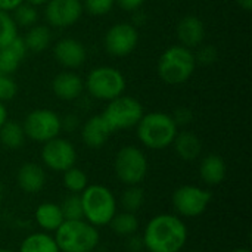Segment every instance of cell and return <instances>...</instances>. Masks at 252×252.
Wrapping results in <instances>:
<instances>
[{
    "label": "cell",
    "mask_w": 252,
    "mask_h": 252,
    "mask_svg": "<svg viewBox=\"0 0 252 252\" xmlns=\"http://www.w3.org/2000/svg\"><path fill=\"white\" fill-rule=\"evenodd\" d=\"M142 239L148 252H180L188 241V227L179 216L158 214L146 224Z\"/></svg>",
    "instance_id": "obj_1"
},
{
    "label": "cell",
    "mask_w": 252,
    "mask_h": 252,
    "mask_svg": "<svg viewBox=\"0 0 252 252\" xmlns=\"http://www.w3.org/2000/svg\"><path fill=\"white\" fill-rule=\"evenodd\" d=\"M137 137L143 146L154 151H162L173 145L179 127L173 117L165 112H149L143 114L136 126Z\"/></svg>",
    "instance_id": "obj_2"
},
{
    "label": "cell",
    "mask_w": 252,
    "mask_h": 252,
    "mask_svg": "<svg viewBox=\"0 0 252 252\" xmlns=\"http://www.w3.org/2000/svg\"><path fill=\"white\" fill-rule=\"evenodd\" d=\"M53 238L61 252H93L100 241L99 230L84 219L63 220Z\"/></svg>",
    "instance_id": "obj_3"
},
{
    "label": "cell",
    "mask_w": 252,
    "mask_h": 252,
    "mask_svg": "<svg viewBox=\"0 0 252 252\" xmlns=\"http://www.w3.org/2000/svg\"><path fill=\"white\" fill-rule=\"evenodd\" d=\"M196 68V61L192 49L182 44L171 46L162 52L158 59V75L159 78L170 84L179 86L186 83Z\"/></svg>",
    "instance_id": "obj_4"
},
{
    "label": "cell",
    "mask_w": 252,
    "mask_h": 252,
    "mask_svg": "<svg viewBox=\"0 0 252 252\" xmlns=\"http://www.w3.org/2000/svg\"><path fill=\"white\" fill-rule=\"evenodd\" d=\"M83 217L94 227L108 226L117 213V199L103 185H89L81 193Z\"/></svg>",
    "instance_id": "obj_5"
},
{
    "label": "cell",
    "mask_w": 252,
    "mask_h": 252,
    "mask_svg": "<svg viewBox=\"0 0 252 252\" xmlns=\"http://www.w3.org/2000/svg\"><path fill=\"white\" fill-rule=\"evenodd\" d=\"M126 86L127 83L123 72L108 65L93 68L84 81V87L87 89L89 94L97 100L105 102L124 94Z\"/></svg>",
    "instance_id": "obj_6"
},
{
    "label": "cell",
    "mask_w": 252,
    "mask_h": 252,
    "mask_svg": "<svg viewBox=\"0 0 252 252\" xmlns=\"http://www.w3.org/2000/svg\"><path fill=\"white\" fill-rule=\"evenodd\" d=\"M143 114V106L137 99L121 94L109 100L100 115L114 133L117 130H128L136 127Z\"/></svg>",
    "instance_id": "obj_7"
},
{
    "label": "cell",
    "mask_w": 252,
    "mask_h": 252,
    "mask_svg": "<svg viewBox=\"0 0 252 252\" xmlns=\"http://www.w3.org/2000/svg\"><path fill=\"white\" fill-rule=\"evenodd\" d=\"M114 168L121 183L126 186H137L148 176V158L137 146L127 145L117 152Z\"/></svg>",
    "instance_id": "obj_8"
},
{
    "label": "cell",
    "mask_w": 252,
    "mask_h": 252,
    "mask_svg": "<svg viewBox=\"0 0 252 252\" xmlns=\"http://www.w3.org/2000/svg\"><path fill=\"white\" fill-rule=\"evenodd\" d=\"M61 120L62 118L52 109H34L25 117L22 128L25 136L32 142L46 143L58 137L62 131Z\"/></svg>",
    "instance_id": "obj_9"
},
{
    "label": "cell",
    "mask_w": 252,
    "mask_h": 252,
    "mask_svg": "<svg viewBox=\"0 0 252 252\" xmlns=\"http://www.w3.org/2000/svg\"><path fill=\"white\" fill-rule=\"evenodd\" d=\"M173 207L180 217L195 219L205 213L211 202V192L208 189L183 185L173 193Z\"/></svg>",
    "instance_id": "obj_10"
},
{
    "label": "cell",
    "mask_w": 252,
    "mask_h": 252,
    "mask_svg": "<svg viewBox=\"0 0 252 252\" xmlns=\"http://www.w3.org/2000/svg\"><path fill=\"white\" fill-rule=\"evenodd\" d=\"M41 159L49 170L56 171V173H63L68 168L75 165L77 151L69 140L58 136L43 143Z\"/></svg>",
    "instance_id": "obj_11"
},
{
    "label": "cell",
    "mask_w": 252,
    "mask_h": 252,
    "mask_svg": "<svg viewBox=\"0 0 252 252\" xmlns=\"http://www.w3.org/2000/svg\"><path fill=\"white\" fill-rule=\"evenodd\" d=\"M139 43V31L133 24L118 22L112 25L103 38L105 50L111 56L123 58L130 55Z\"/></svg>",
    "instance_id": "obj_12"
},
{
    "label": "cell",
    "mask_w": 252,
    "mask_h": 252,
    "mask_svg": "<svg viewBox=\"0 0 252 252\" xmlns=\"http://www.w3.org/2000/svg\"><path fill=\"white\" fill-rule=\"evenodd\" d=\"M83 12L81 0H49L44 7V18L55 28H68L78 22Z\"/></svg>",
    "instance_id": "obj_13"
},
{
    "label": "cell",
    "mask_w": 252,
    "mask_h": 252,
    "mask_svg": "<svg viewBox=\"0 0 252 252\" xmlns=\"http://www.w3.org/2000/svg\"><path fill=\"white\" fill-rule=\"evenodd\" d=\"M53 55L56 62L66 69H77L86 62V47L75 38H61L55 47Z\"/></svg>",
    "instance_id": "obj_14"
},
{
    "label": "cell",
    "mask_w": 252,
    "mask_h": 252,
    "mask_svg": "<svg viewBox=\"0 0 252 252\" xmlns=\"http://www.w3.org/2000/svg\"><path fill=\"white\" fill-rule=\"evenodd\" d=\"M84 80L74 71H62L52 80V92L61 100H75L83 94Z\"/></svg>",
    "instance_id": "obj_15"
},
{
    "label": "cell",
    "mask_w": 252,
    "mask_h": 252,
    "mask_svg": "<svg viewBox=\"0 0 252 252\" xmlns=\"http://www.w3.org/2000/svg\"><path fill=\"white\" fill-rule=\"evenodd\" d=\"M176 34L182 46L193 49L202 44L205 38V25L201 18L195 15H186L179 21Z\"/></svg>",
    "instance_id": "obj_16"
},
{
    "label": "cell",
    "mask_w": 252,
    "mask_h": 252,
    "mask_svg": "<svg viewBox=\"0 0 252 252\" xmlns=\"http://www.w3.org/2000/svg\"><path fill=\"white\" fill-rule=\"evenodd\" d=\"M16 182L22 192L34 195L43 190L46 185V173L41 165L35 162H25L16 173Z\"/></svg>",
    "instance_id": "obj_17"
},
{
    "label": "cell",
    "mask_w": 252,
    "mask_h": 252,
    "mask_svg": "<svg viewBox=\"0 0 252 252\" xmlns=\"http://www.w3.org/2000/svg\"><path fill=\"white\" fill-rule=\"evenodd\" d=\"M111 134L112 131L105 123V120L102 118V115L90 117L81 127V139L84 145L93 149L102 148L108 142Z\"/></svg>",
    "instance_id": "obj_18"
},
{
    "label": "cell",
    "mask_w": 252,
    "mask_h": 252,
    "mask_svg": "<svg viewBox=\"0 0 252 252\" xmlns=\"http://www.w3.org/2000/svg\"><path fill=\"white\" fill-rule=\"evenodd\" d=\"M27 52L24 38L16 35L7 46L0 49V72L7 75L13 74L19 68Z\"/></svg>",
    "instance_id": "obj_19"
},
{
    "label": "cell",
    "mask_w": 252,
    "mask_h": 252,
    "mask_svg": "<svg viewBox=\"0 0 252 252\" xmlns=\"http://www.w3.org/2000/svg\"><path fill=\"white\" fill-rule=\"evenodd\" d=\"M227 167L224 159L217 154H210L199 164V177L208 186H219L224 182Z\"/></svg>",
    "instance_id": "obj_20"
},
{
    "label": "cell",
    "mask_w": 252,
    "mask_h": 252,
    "mask_svg": "<svg viewBox=\"0 0 252 252\" xmlns=\"http://www.w3.org/2000/svg\"><path fill=\"white\" fill-rule=\"evenodd\" d=\"M34 220L44 232H55L63 223V214L59 204L43 202L34 211Z\"/></svg>",
    "instance_id": "obj_21"
},
{
    "label": "cell",
    "mask_w": 252,
    "mask_h": 252,
    "mask_svg": "<svg viewBox=\"0 0 252 252\" xmlns=\"http://www.w3.org/2000/svg\"><path fill=\"white\" fill-rule=\"evenodd\" d=\"M173 146H174L177 157L183 161H193V159L199 158V155L202 152L201 139L192 131L177 133L173 140Z\"/></svg>",
    "instance_id": "obj_22"
},
{
    "label": "cell",
    "mask_w": 252,
    "mask_h": 252,
    "mask_svg": "<svg viewBox=\"0 0 252 252\" xmlns=\"http://www.w3.org/2000/svg\"><path fill=\"white\" fill-rule=\"evenodd\" d=\"M22 38H24V43H25L28 52L40 53V52H44L50 46L52 32H50L49 27L35 24L28 28L27 34Z\"/></svg>",
    "instance_id": "obj_23"
},
{
    "label": "cell",
    "mask_w": 252,
    "mask_h": 252,
    "mask_svg": "<svg viewBox=\"0 0 252 252\" xmlns=\"http://www.w3.org/2000/svg\"><path fill=\"white\" fill-rule=\"evenodd\" d=\"M19 252H61L55 238L46 232L28 235L19 247Z\"/></svg>",
    "instance_id": "obj_24"
},
{
    "label": "cell",
    "mask_w": 252,
    "mask_h": 252,
    "mask_svg": "<svg viewBox=\"0 0 252 252\" xmlns=\"http://www.w3.org/2000/svg\"><path fill=\"white\" fill-rule=\"evenodd\" d=\"M25 131L19 123L6 121L0 127V143L7 149H19L25 143Z\"/></svg>",
    "instance_id": "obj_25"
},
{
    "label": "cell",
    "mask_w": 252,
    "mask_h": 252,
    "mask_svg": "<svg viewBox=\"0 0 252 252\" xmlns=\"http://www.w3.org/2000/svg\"><path fill=\"white\" fill-rule=\"evenodd\" d=\"M111 229L115 235L128 238L139 230V220L134 213L123 211V213H115V216L111 220Z\"/></svg>",
    "instance_id": "obj_26"
},
{
    "label": "cell",
    "mask_w": 252,
    "mask_h": 252,
    "mask_svg": "<svg viewBox=\"0 0 252 252\" xmlns=\"http://www.w3.org/2000/svg\"><path fill=\"white\" fill-rule=\"evenodd\" d=\"M63 186L69 193H81L87 186H89V177L87 174L78 168V167H71L66 171H63V177H62Z\"/></svg>",
    "instance_id": "obj_27"
},
{
    "label": "cell",
    "mask_w": 252,
    "mask_h": 252,
    "mask_svg": "<svg viewBox=\"0 0 252 252\" xmlns=\"http://www.w3.org/2000/svg\"><path fill=\"white\" fill-rule=\"evenodd\" d=\"M143 204H145V190L139 185L127 186L121 195V205H123L124 211L136 214L142 208Z\"/></svg>",
    "instance_id": "obj_28"
},
{
    "label": "cell",
    "mask_w": 252,
    "mask_h": 252,
    "mask_svg": "<svg viewBox=\"0 0 252 252\" xmlns=\"http://www.w3.org/2000/svg\"><path fill=\"white\" fill-rule=\"evenodd\" d=\"M12 12H13L12 18H13L15 24L19 25V27L30 28V27L35 25L37 21H38V10H37V7L30 4V3H27V1H22Z\"/></svg>",
    "instance_id": "obj_29"
},
{
    "label": "cell",
    "mask_w": 252,
    "mask_h": 252,
    "mask_svg": "<svg viewBox=\"0 0 252 252\" xmlns=\"http://www.w3.org/2000/svg\"><path fill=\"white\" fill-rule=\"evenodd\" d=\"M65 220H83V205L78 193H69L62 204H59Z\"/></svg>",
    "instance_id": "obj_30"
},
{
    "label": "cell",
    "mask_w": 252,
    "mask_h": 252,
    "mask_svg": "<svg viewBox=\"0 0 252 252\" xmlns=\"http://www.w3.org/2000/svg\"><path fill=\"white\" fill-rule=\"evenodd\" d=\"M18 35V25L9 12L0 10V49L7 46Z\"/></svg>",
    "instance_id": "obj_31"
},
{
    "label": "cell",
    "mask_w": 252,
    "mask_h": 252,
    "mask_svg": "<svg viewBox=\"0 0 252 252\" xmlns=\"http://www.w3.org/2000/svg\"><path fill=\"white\" fill-rule=\"evenodd\" d=\"M83 9L93 16H103L115 4V0H81Z\"/></svg>",
    "instance_id": "obj_32"
},
{
    "label": "cell",
    "mask_w": 252,
    "mask_h": 252,
    "mask_svg": "<svg viewBox=\"0 0 252 252\" xmlns=\"http://www.w3.org/2000/svg\"><path fill=\"white\" fill-rule=\"evenodd\" d=\"M16 92H18V86L15 80L7 74L0 72V102L12 100L16 96Z\"/></svg>",
    "instance_id": "obj_33"
},
{
    "label": "cell",
    "mask_w": 252,
    "mask_h": 252,
    "mask_svg": "<svg viewBox=\"0 0 252 252\" xmlns=\"http://www.w3.org/2000/svg\"><path fill=\"white\" fill-rule=\"evenodd\" d=\"M193 55H195L196 63H201V65H211V63H214V62L217 61V58H219L217 49H216L214 46H211V44L201 46V47L198 49V52L193 53Z\"/></svg>",
    "instance_id": "obj_34"
},
{
    "label": "cell",
    "mask_w": 252,
    "mask_h": 252,
    "mask_svg": "<svg viewBox=\"0 0 252 252\" xmlns=\"http://www.w3.org/2000/svg\"><path fill=\"white\" fill-rule=\"evenodd\" d=\"M171 117H173L174 123L177 124V127L179 126H188V124H190L193 121V112H192V109H189L186 106H182V108L176 109Z\"/></svg>",
    "instance_id": "obj_35"
},
{
    "label": "cell",
    "mask_w": 252,
    "mask_h": 252,
    "mask_svg": "<svg viewBox=\"0 0 252 252\" xmlns=\"http://www.w3.org/2000/svg\"><path fill=\"white\" fill-rule=\"evenodd\" d=\"M127 248L130 252H142L145 250L142 236H137L136 233L127 238Z\"/></svg>",
    "instance_id": "obj_36"
},
{
    "label": "cell",
    "mask_w": 252,
    "mask_h": 252,
    "mask_svg": "<svg viewBox=\"0 0 252 252\" xmlns=\"http://www.w3.org/2000/svg\"><path fill=\"white\" fill-rule=\"evenodd\" d=\"M145 0H115V4H118L126 12H136Z\"/></svg>",
    "instance_id": "obj_37"
},
{
    "label": "cell",
    "mask_w": 252,
    "mask_h": 252,
    "mask_svg": "<svg viewBox=\"0 0 252 252\" xmlns=\"http://www.w3.org/2000/svg\"><path fill=\"white\" fill-rule=\"evenodd\" d=\"M62 123V130L65 131H74L78 127V118L74 114H68L63 120H61Z\"/></svg>",
    "instance_id": "obj_38"
},
{
    "label": "cell",
    "mask_w": 252,
    "mask_h": 252,
    "mask_svg": "<svg viewBox=\"0 0 252 252\" xmlns=\"http://www.w3.org/2000/svg\"><path fill=\"white\" fill-rule=\"evenodd\" d=\"M22 1L24 0H0V10H3V12H12Z\"/></svg>",
    "instance_id": "obj_39"
},
{
    "label": "cell",
    "mask_w": 252,
    "mask_h": 252,
    "mask_svg": "<svg viewBox=\"0 0 252 252\" xmlns=\"http://www.w3.org/2000/svg\"><path fill=\"white\" fill-rule=\"evenodd\" d=\"M236 4L245 10V12H251L252 9V0H236Z\"/></svg>",
    "instance_id": "obj_40"
},
{
    "label": "cell",
    "mask_w": 252,
    "mask_h": 252,
    "mask_svg": "<svg viewBox=\"0 0 252 252\" xmlns=\"http://www.w3.org/2000/svg\"><path fill=\"white\" fill-rule=\"evenodd\" d=\"M7 121V109L3 105V102H0V127Z\"/></svg>",
    "instance_id": "obj_41"
},
{
    "label": "cell",
    "mask_w": 252,
    "mask_h": 252,
    "mask_svg": "<svg viewBox=\"0 0 252 252\" xmlns=\"http://www.w3.org/2000/svg\"><path fill=\"white\" fill-rule=\"evenodd\" d=\"M24 1H27V3H30V4H32V6H43V4H46L49 0H24Z\"/></svg>",
    "instance_id": "obj_42"
},
{
    "label": "cell",
    "mask_w": 252,
    "mask_h": 252,
    "mask_svg": "<svg viewBox=\"0 0 252 252\" xmlns=\"http://www.w3.org/2000/svg\"><path fill=\"white\" fill-rule=\"evenodd\" d=\"M232 252H251L250 248H236V250H233Z\"/></svg>",
    "instance_id": "obj_43"
},
{
    "label": "cell",
    "mask_w": 252,
    "mask_h": 252,
    "mask_svg": "<svg viewBox=\"0 0 252 252\" xmlns=\"http://www.w3.org/2000/svg\"><path fill=\"white\" fill-rule=\"evenodd\" d=\"M0 252H15V251H12V250H4V248H0Z\"/></svg>",
    "instance_id": "obj_44"
},
{
    "label": "cell",
    "mask_w": 252,
    "mask_h": 252,
    "mask_svg": "<svg viewBox=\"0 0 252 252\" xmlns=\"http://www.w3.org/2000/svg\"><path fill=\"white\" fill-rule=\"evenodd\" d=\"M188 252H201V251H188Z\"/></svg>",
    "instance_id": "obj_45"
},
{
    "label": "cell",
    "mask_w": 252,
    "mask_h": 252,
    "mask_svg": "<svg viewBox=\"0 0 252 252\" xmlns=\"http://www.w3.org/2000/svg\"><path fill=\"white\" fill-rule=\"evenodd\" d=\"M142 252H143V251H142ZM145 252H148V251H145Z\"/></svg>",
    "instance_id": "obj_46"
}]
</instances>
